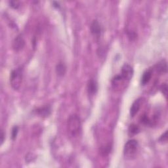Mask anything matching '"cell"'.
<instances>
[{
	"instance_id": "obj_10",
	"label": "cell",
	"mask_w": 168,
	"mask_h": 168,
	"mask_svg": "<svg viewBox=\"0 0 168 168\" xmlns=\"http://www.w3.org/2000/svg\"><path fill=\"white\" fill-rule=\"evenodd\" d=\"M152 78V72L151 71H147L144 72L141 78V84L143 86H145L150 82Z\"/></svg>"
},
{
	"instance_id": "obj_12",
	"label": "cell",
	"mask_w": 168,
	"mask_h": 168,
	"mask_svg": "<svg viewBox=\"0 0 168 168\" xmlns=\"http://www.w3.org/2000/svg\"><path fill=\"white\" fill-rule=\"evenodd\" d=\"M157 71L160 73H166L167 72V63L164 60L158 63L156 65Z\"/></svg>"
},
{
	"instance_id": "obj_4",
	"label": "cell",
	"mask_w": 168,
	"mask_h": 168,
	"mask_svg": "<svg viewBox=\"0 0 168 168\" xmlns=\"http://www.w3.org/2000/svg\"><path fill=\"white\" fill-rule=\"evenodd\" d=\"M120 75L122 76V77L126 82H129L131 80V79L132 78L133 75V68L131 67L129 64H124L122 68V70H121Z\"/></svg>"
},
{
	"instance_id": "obj_7",
	"label": "cell",
	"mask_w": 168,
	"mask_h": 168,
	"mask_svg": "<svg viewBox=\"0 0 168 168\" xmlns=\"http://www.w3.org/2000/svg\"><path fill=\"white\" fill-rule=\"evenodd\" d=\"M98 90V85L97 83L95 80L93 79H91V80L88 82L87 83V91L88 93L91 95H95Z\"/></svg>"
},
{
	"instance_id": "obj_1",
	"label": "cell",
	"mask_w": 168,
	"mask_h": 168,
	"mask_svg": "<svg viewBox=\"0 0 168 168\" xmlns=\"http://www.w3.org/2000/svg\"><path fill=\"white\" fill-rule=\"evenodd\" d=\"M81 120L76 114L70 116L67 122V130L69 135L72 137H76L81 132Z\"/></svg>"
},
{
	"instance_id": "obj_14",
	"label": "cell",
	"mask_w": 168,
	"mask_h": 168,
	"mask_svg": "<svg viewBox=\"0 0 168 168\" xmlns=\"http://www.w3.org/2000/svg\"><path fill=\"white\" fill-rule=\"evenodd\" d=\"M18 128L17 126H15L12 129L11 132V138L13 140H15L18 134Z\"/></svg>"
},
{
	"instance_id": "obj_13",
	"label": "cell",
	"mask_w": 168,
	"mask_h": 168,
	"mask_svg": "<svg viewBox=\"0 0 168 168\" xmlns=\"http://www.w3.org/2000/svg\"><path fill=\"white\" fill-rule=\"evenodd\" d=\"M139 132V128L137 125L132 124L129 126V132L132 135H135L138 133Z\"/></svg>"
},
{
	"instance_id": "obj_11",
	"label": "cell",
	"mask_w": 168,
	"mask_h": 168,
	"mask_svg": "<svg viewBox=\"0 0 168 168\" xmlns=\"http://www.w3.org/2000/svg\"><path fill=\"white\" fill-rule=\"evenodd\" d=\"M67 71V67L65 65L62 63H59L57 67H56V72H57V75L59 76H63Z\"/></svg>"
},
{
	"instance_id": "obj_15",
	"label": "cell",
	"mask_w": 168,
	"mask_h": 168,
	"mask_svg": "<svg viewBox=\"0 0 168 168\" xmlns=\"http://www.w3.org/2000/svg\"><path fill=\"white\" fill-rule=\"evenodd\" d=\"M9 3L12 8L15 9H18L20 7V2L18 1H10L9 2Z\"/></svg>"
},
{
	"instance_id": "obj_16",
	"label": "cell",
	"mask_w": 168,
	"mask_h": 168,
	"mask_svg": "<svg viewBox=\"0 0 168 168\" xmlns=\"http://www.w3.org/2000/svg\"><path fill=\"white\" fill-rule=\"evenodd\" d=\"M160 90L163 94L164 95L165 97L167 98V83H164L160 87Z\"/></svg>"
},
{
	"instance_id": "obj_3",
	"label": "cell",
	"mask_w": 168,
	"mask_h": 168,
	"mask_svg": "<svg viewBox=\"0 0 168 168\" xmlns=\"http://www.w3.org/2000/svg\"><path fill=\"white\" fill-rule=\"evenodd\" d=\"M22 82V69L16 68L11 72L10 75V83L14 90H19Z\"/></svg>"
},
{
	"instance_id": "obj_17",
	"label": "cell",
	"mask_w": 168,
	"mask_h": 168,
	"mask_svg": "<svg viewBox=\"0 0 168 168\" xmlns=\"http://www.w3.org/2000/svg\"><path fill=\"white\" fill-rule=\"evenodd\" d=\"M167 141V132H166L163 134L160 138L159 139V141L160 143H166Z\"/></svg>"
},
{
	"instance_id": "obj_6",
	"label": "cell",
	"mask_w": 168,
	"mask_h": 168,
	"mask_svg": "<svg viewBox=\"0 0 168 168\" xmlns=\"http://www.w3.org/2000/svg\"><path fill=\"white\" fill-rule=\"evenodd\" d=\"M90 30L93 36H98V37L101 36L102 33V27L99 21H98L97 20L93 21L91 25Z\"/></svg>"
},
{
	"instance_id": "obj_18",
	"label": "cell",
	"mask_w": 168,
	"mask_h": 168,
	"mask_svg": "<svg viewBox=\"0 0 168 168\" xmlns=\"http://www.w3.org/2000/svg\"><path fill=\"white\" fill-rule=\"evenodd\" d=\"M4 138H5V134H4L3 131L2 130L1 131V143L2 144H3L4 141Z\"/></svg>"
},
{
	"instance_id": "obj_5",
	"label": "cell",
	"mask_w": 168,
	"mask_h": 168,
	"mask_svg": "<svg viewBox=\"0 0 168 168\" xmlns=\"http://www.w3.org/2000/svg\"><path fill=\"white\" fill-rule=\"evenodd\" d=\"M25 45V40L23 38L22 35H18L14 40L13 43V48L15 51H19L22 50Z\"/></svg>"
},
{
	"instance_id": "obj_2",
	"label": "cell",
	"mask_w": 168,
	"mask_h": 168,
	"mask_svg": "<svg viewBox=\"0 0 168 168\" xmlns=\"http://www.w3.org/2000/svg\"><path fill=\"white\" fill-rule=\"evenodd\" d=\"M139 148V143L135 139H131L125 143L124 155L125 158L129 160H132L135 156Z\"/></svg>"
},
{
	"instance_id": "obj_9",
	"label": "cell",
	"mask_w": 168,
	"mask_h": 168,
	"mask_svg": "<svg viewBox=\"0 0 168 168\" xmlns=\"http://www.w3.org/2000/svg\"><path fill=\"white\" fill-rule=\"evenodd\" d=\"M51 108L50 106H44L41 107L38 109H37L36 113H38L39 115H40L42 117H48L51 114Z\"/></svg>"
},
{
	"instance_id": "obj_8",
	"label": "cell",
	"mask_w": 168,
	"mask_h": 168,
	"mask_svg": "<svg viewBox=\"0 0 168 168\" xmlns=\"http://www.w3.org/2000/svg\"><path fill=\"white\" fill-rule=\"evenodd\" d=\"M141 101L140 99L135 100L133 102V103L132 104L130 109V115L132 117H134V116L138 113L140 108H141Z\"/></svg>"
}]
</instances>
